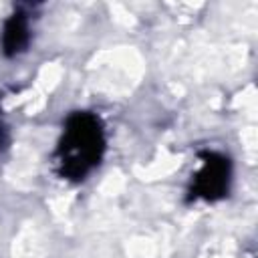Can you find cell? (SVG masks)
Listing matches in <instances>:
<instances>
[{
	"mask_svg": "<svg viewBox=\"0 0 258 258\" xmlns=\"http://www.w3.org/2000/svg\"><path fill=\"white\" fill-rule=\"evenodd\" d=\"M105 151L101 119L87 111H77L64 121L60 141L54 151V165L60 177L81 181L99 163Z\"/></svg>",
	"mask_w": 258,
	"mask_h": 258,
	"instance_id": "6da1fadb",
	"label": "cell"
},
{
	"mask_svg": "<svg viewBox=\"0 0 258 258\" xmlns=\"http://www.w3.org/2000/svg\"><path fill=\"white\" fill-rule=\"evenodd\" d=\"M200 157H202V167L194 173V179L189 185V198L206 200V202L224 198L230 187L228 157L214 151H204Z\"/></svg>",
	"mask_w": 258,
	"mask_h": 258,
	"instance_id": "7a4b0ae2",
	"label": "cell"
},
{
	"mask_svg": "<svg viewBox=\"0 0 258 258\" xmlns=\"http://www.w3.org/2000/svg\"><path fill=\"white\" fill-rule=\"evenodd\" d=\"M30 42V22L22 10L10 14L2 28V52L6 56H16L28 48Z\"/></svg>",
	"mask_w": 258,
	"mask_h": 258,
	"instance_id": "3957f363",
	"label": "cell"
},
{
	"mask_svg": "<svg viewBox=\"0 0 258 258\" xmlns=\"http://www.w3.org/2000/svg\"><path fill=\"white\" fill-rule=\"evenodd\" d=\"M8 143V135H6V131L4 129H0V151L4 149V145Z\"/></svg>",
	"mask_w": 258,
	"mask_h": 258,
	"instance_id": "277c9868",
	"label": "cell"
}]
</instances>
